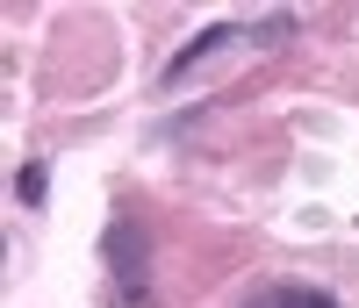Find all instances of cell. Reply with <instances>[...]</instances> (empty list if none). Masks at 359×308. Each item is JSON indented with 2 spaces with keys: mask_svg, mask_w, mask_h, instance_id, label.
Returning a JSON list of instances; mask_svg holds the SVG:
<instances>
[{
  "mask_svg": "<svg viewBox=\"0 0 359 308\" xmlns=\"http://www.w3.org/2000/svg\"><path fill=\"white\" fill-rule=\"evenodd\" d=\"M101 251H108L115 287H123V308H144V272H151V244H144V230L130 223V215H115L108 237H101Z\"/></svg>",
  "mask_w": 359,
  "mask_h": 308,
  "instance_id": "1",
  "label": "cell"
},
{
  "mask_svg": "<svg viewBox=\"0 0 359 308\" xmlns=\"http://www.w3.org/2000/svg\"><path fill=\"white\" fill-rule=\"evenodd\" d=\"M223 43H252V29H245V22H216V29H201V36H194L187 50H180L172 65H165V86H172V79H187V72L201 65V57H216Z\"/></svg>",
  "mask_w": 359,
  "mask_h": 308,
  "instance_id": "2",
  "label": "cell"
},
{
  "mask_svg": "<svg viewBox=\"0 0 359 308\" xmlns=\"http://www.w3.org/2000/svg\"><path fill=\"white\" fill-rule=\"evenodd\" d=\"M245 308H338L323 287H259Z\"/></svg>",
  "mask_w": 359,
  "mask_h": 308,
  "instance_id": "3",
  "label": "cell"
},
{
  "mask_svg": "<svg viewBox=\"0 0 359 308\" xmlns=\"http://www.w3.org/2000/svg\"><path fill=\"white\" fill-rule=\"evenodd\" d=\"M43 187H50V172H43V158H36V165H22V179H15V194H22L29 208L43 201Z\"/></svg>",
  "mask_w": 359,
  "mask_h": 308,
  "instance_id": "4",
  "label": "cell"
}]
</instances>
